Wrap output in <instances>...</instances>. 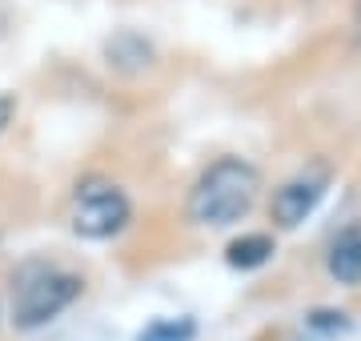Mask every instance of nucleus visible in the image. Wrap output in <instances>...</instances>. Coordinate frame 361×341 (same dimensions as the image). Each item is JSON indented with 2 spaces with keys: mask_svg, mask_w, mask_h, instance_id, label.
I'll return each mask as SVG.
<instances>
[{
  "mask_svg": "<svg viewBox=\"0 0 361 341\" xmlns=\"http://www.w3.org/2000/svg\"><path fill=\"white\" fill-rule=\"evenodd\" d=\"M261 189H265V181H261L257 165L241 157H221L193 181L185 213L201 229H233L257 209Z\"/></svg>",
  "mask_w": 361,
  "mask_h": 341,
  "instance_id": "obj_1",
  "label": "nucleus"
},
{
  "mask_svg": "<svg viewBox=\"0 0 361 341\" xmlns=\"http://www.w3.org/2000/svg\"><path fill=\"white\" fill-rule=\"evenodd\" d=\"M85 293V277L44 257H28L8 277V317L20 333L44 329L49 321L73 309Z\"/></svg>",
  "mask_w": 361,
  "mask_h": 341,
  "instance_id": "obj_2",
  "label": "nucleus"
},
{
  "mask_svg": "<svg viewBox=\"0 0 361 341\" xmlns=\"http://www.w3.org/2000/svg\"><path fill=\"white\" fill-rule=\"evenodd\" d=\"M133 221V201L109 177H85L68 197V225L85 241H113Z\"/></svg>",
  "mask_w": 361,
  "mask_h": 341,
  "instance_id": "obj_3",
  "label": "nucleus"
},
{
  "mask_svg": "<svg viewBox=\"0 0 361 341\" xmlns=\"http://www.w3.org/2000/svg\"><path fill=\"white\" fill-rule=\"evenodd\" d=\"M329 185H334V169H329L325 161L301 165L293 177H285V181L273 189V201H269L273 225H277V229H297V225L322 205V197L329 193Z\"/></svg>",
  "mask_w": 361,
  "mask_h": 341,
  "instance_id": "obj_4",
  "label": "nucleus"
},
{
  "mask_svg": "<svg viewBox=\"0 0 361 341\" xmlns=\"http://www.w3.org/2000/svg\"><path fill=\"white\" fill-rule=\"evenodd\" d=\"M325 273L345 289L361 285V221H349L334 233L325 249Z\"/></svg>",
  "mask_w": 361,
  "mask_h": 341,
  "instance_id": "obj_5",
  "label": "nucleus"
},
{
  "mask_svg": "<svg viewBox=\"0 0 361 341\" xmlns=\"http://www.w3.org/2000/svg\"><path fill=\"white\" fill-rule=\"evenodd\" d=\"M273 253H277V241H273L269 233H241L229 249H225V261H229L233 269H261Z\"/></svg>",
  "mask_w": 361,
  "mask_h": 341,
  "instance_id": "obj_6",
  "label": "nucleus"
},
{
  "mask_svg": "<svg viewBox=\"0 0 361 341\" xmlns=\"http://www.w3.org/2000/svg\"><path fill=\"white\" fill-rule=\"evenodd\" d=\"M193 337V326L189 321H157L153 329H145L141 333V341H189Z\"/></svg>",
  "mask_w": 361,
  "mask_h": 341,
  "instance_id": "obj_7",
  "label": "nucleus"
},
{
  "mask_svg": "<svg viewBox=\"0 0 361 341\" xmlns=\"http://www.w3.org/2000/svg\"><path fill=\"white\" fill-rule=\"evenodd\" d=\"M13 113H16L13 97H4V92H0V132L8 129V120H13Z\"/></svg>",
  "mask_w": 361,
  "mask_h": 341,
  "instance_id": "obj_8",
  "label": "nucleus"
},
{
  "mask_svg": "<svg viewBox=\"0 0 361 341\" xmlns=\"http://www.w3.org/2000/svg\"><path fill=\"white\" fill-rule=\"evenodd\" d=\"M353 37H357V49H361V0H353Z\"/></svg>",
  "mask_w": 361,
  "mask_h": 341,
  "instance_id": "obj_9",
  "label": "nucleus"
}]
</instances>
